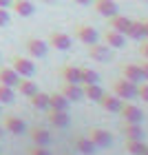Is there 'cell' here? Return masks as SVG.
Listing matches in <instances>:
<instances>
[{
    "label": "cell",
    "instance_id": "obj_26",
    "mask_svg": "<svg viewBox=\"0 0 148 155\" xmlns=\"http://www.w3.org/2000/svg\"><path fill=\"white\" fill-rule=\"evenodd\" d=\"M29 104L38 111H47L49 109V93H42V91H36L31 97H29Z\"/></svg>",
    "mask_w": 148,
    "mask_h": 155
},
{
    "label": "cell",
    "instance_id": "obj_16",
    "mask_svg": "<svg viewBox=\"0 0 148 155\" xmlns=\"http://www.w3.org/2000/svg\"><path fill=\"white\" fill-rule=\"evenodd\" d=\"M29 135H31V142L38 144V146H49L51 144V133H49L44 126H33V129H29Z\"/></svg>",
    "mask_w": 148,
    "mask_h": 155
},
{
    "label": "cell",
    "instance_id": "obj_24",
    "mask_svg": "<svg viewBox=\"0 0 148 155\" xmlns=\"http://www.w3.org/2000/svg\"><path fill=\"white\" fill-rule=\"evenodd\" d=\"M16 91H18L20 95H24V97H31L38 91V84L33 82L31 78H20V82L16 84Z\"/></svg>",
    "mask_w": 148,
    "mask_h": 155
},
{
    "label": "cell",
    "instance_id": "obj_5",
    "mask_svg": "<svg viewBox=\"0 0 148 155\" xmlns=\"http://www.w3.org/2000/svg\"><path fill=\"white\" fill-rule=\"evenodd\" d=\"M11 67L16 69V73L20 78H31L36 73V64H33L31 58H24V55H13L11 58Z\"/></svg>",
    "mask_w": 148,
    "mask_h": 155
},
{
    "label": "cell",
    "instance_id": "obj_25",
    "mask_svg": "<svg viewBox=\"0 0 148 155\" xmlns=\"http://www.w3.org/2000/svg\"><path fill=\"white\" fill-rule=\"evenodd\" d=\"M82 91H84V97L91 102H97L104 93V89L100 87V82H93V84H82Z\"/></svg>",
    "mask_w": 148,
    "mask_h": 155
},
{
    "label": "cell",
    "instance_id": "obj_38",
    "mask_svg": "<svg viewBox=\"0 0 148 155\" xmlns=\"http://www.w3.org/2000/svg\"><path fill=\"white\" fill-rule=\"evenodd\" d=\"M0 7H5V9H9V7H11V0H0Z\"/></svg>",
    "mask_w": 148,
    "mask_h": 155
},
{
    "label": "cell",
    "instance_id": "obj_4",
    "mask_svg": "<svg viewBox=\"0 0 148 155\" xmlns=\"http://www.w3.org/2000/svg\"><path fill=\"white\" fill-rule=\"evenodd\" d=\"M47 45L51 49H58V51H69L71 45H73V38L66 31H51L49 38H47Z\"/></svg>",
    "mask_w": 148,
    "mask_h": 155
},
{
    "label": "cell",
    "instance_id": "obj_41",
    "mask_svg": "<svg viewBox=\"0 0 148 155\" xmlns=\"http://www.w3.org/2000/svg\"><path fill=\"white\" fill-rule=\"evenodd\" d=\"M0 115H2V104H0Z\"/></svg>",
    "mask_w": 148,
    "mask_h": 155
},
{
    "label": "cell",
    "instance_id": "obj_29",
    "mask_svg": "<svg viewBox=\"0 0 148 155\" xmlns=\"http://www.w3.org/2000/svg\"><path fill=\"white\" fill-rule=\"evenodd\" d=\"M16 102V89L0 84V104H13Z\"/></svg>",
    "mask_w": 148,
    "mask_h": 155
},
{
    "label": "cell",
    "instance_id": "obj_1",
    "mask_svg": "<svg viewBox=\"0 0 148 155\" xmlns=\"http://www.w3.org/2000/svg\"><path fill=\"white\" fill-rule=\"evenodd\" d=\"M111 91L122 100H135L137 97V84L126 80V78H117V80L111 82Z\"/></svg>",
    "mask_w": 148,
    "mask_h": 155
},
{
    "label": "cell",
    "instance_id": "obj_23",
    "mask_svg": "<svg viewBox=\"0 0 148 155\" xmlns=\"http://www.w3.org/2000/svg\"><path fill=\"white\" fill-rule=\"evenodd\" d=\"M69 102L64 95L60 93V91H53V93H49V109H55V111H69Z\"/></svg>",
    "mask_w": 148,
    "mask_h": 155
},
{
    "label": "cell",
    "instance_id": "obj_35",
    "mask_svg": "<svg viewBox=\"0 0 148 155\" xmlns=\"http://www.w3.org/2000/svg\"><path fill=\"white\" fill-rule=\"evenodd\" d=\"M139 67H142V73H144V80H148V60H144V62H142V64H139Z\"/></svg>",
    "mask_w": 148,
    "mask_h": 155
},
{
    "label": "cell",
    "instance_id": "obj_12",
    "mask_svg": "<svg viewBox=\"0 0 148 155\" xmlns=\"http://www.w3.org/2000/svg\"><path fill=\"white\" fill-rule=\"evenodd\" d=\"M24 49H27V53H29L31 58H44L47 51H49V45L40 38H29L24 42Z\"/></svg>",
    "mask_w": 148,
    "mask_h": 155
},
{
    "label": "cell",
    "instance_id": "obj_9",
    "mask_svg": "<svg viewBox=\"0 0 148 155\" xmlns=\"http://www.w3.org/2000/svg\"><path fill=\"white\" fill-rule=\"evenodd\" d=\"M2 129L7 131V133H11V135H20V133H24L27 131V124L22 122V120H20L18 115H2Z\"/></svg>",
    "mask_w": 148,
    "mask_h": 155
},
{
    "label": "cell",
    "instance_id": "obj_39",
    "mask_svg": "<svg viewBox=\"0 0 148 155\" xmlns=\"http://www.w3.org/2000/svg\"><path fill=\"white\" fill-rule=\"evenodd\" d=\"M2 131H5V129H2V124H0V137H2Z\"/></svg>",
    "mask_w": 148,
    "mask_h": 155
},
{
    "label": "cell",
    "instance_id": "obj_3",
    "mask_svg": "<svg viewBox=\"0 0 148 155\" xmlns=\"http://www.w3.org/2000/svg\"><path fill=\"white\" fill-rule=\"evenodd\" d=\"M86 137L95 144V149H108L113 144V135L106 129H100V126H93V129L86 131Z\"/></svg>",
    "mask_w": 148,
    "mask_h": 155
},
{
    "label": "cell",
    "instance_id": "obj_19",
    "mask_svg": "<svg viewBox=\"0 0 148 155\" xmlns=\"http://www.w3.org/2000/svg\"><path fill=\"white\" fill-rule=\"evenodd\" d=\"M47 120H49V124H53V126H55V129H64V126H69V113H66V111L49 109Z\"/></svg>",
    "mask_w": 148,
    "mask_h": 155
},
{
    "label": "cell",
    "instance_id": "obj_14",
    "mask_svg": "<svg viewBox=\"0 0 148 155\" xmlns=\"http://www.w3.org/2000/svg\"><path fill=\"white\" fill-rule=\"evenodd\" d=\"M122 133L126 140H144L142 122H122Z\"/></svg>",
    "mask_w": 148,
    "mask_h": 155
},
{
    "label": "cell",
    "instance_id": "obj_40",
    "mask_svg": "<svg viewBox=\"0 0 148 155\" xmlns=\"http://www.w3.org/2000/svg\"><path fill=\"white\" fill-rule=\"evenodd\" d=\"M142 155H148V146H146V149H144V153H142Z\"/></svg>",
    "mask_w": 148,
    "mask_h": 155
},
{
    "label": "cell",
    "instance_id": "obj_11",
    "mask_svg": "<svg viewBox=\"0 0 148 155\" xmlns=\"http://www.w3.org/2000/svg\"><path fill=\"white\" fill-rule=\"evenodd\" d=\"M119 73H122V78H126V80H130V82H144V73H142V67L135 64V62H124L122 67H119Z\"/></svg>",
    "mask_w": 148,
    "mask_h": 155
},
{
    "label": "cell",
    "instance_id": "obj_30",
    "mask_svg": "<svg viewBox=\"0 0 148 155\" xmlns=\"http://www.w3.org/2000/svg\"><path fill=\"white\" fill-rule=\"evenodd\" d=\"M126 153L128 155H142L144 149H146V144H144V140H126Z\"/></svg>",
    "mask_w": 148,
    "mask_h": 155
},
{
    "label": "cell",
    "instance_id": "obj_37",
    "mask_svg": "<svg viewBox=\"0 0 148 155\" xmlns=\"http://www.w3.org/2000/svg\"><path fill=\"white\" fill-rule=\"evenodd\" d=\"M75 5H80V7H88L91 2H93V0H73Z\"/></svg>",
    "mask_w": 148,
    "mask_h": 155
},
{
    "label": "cell",
    "instance_id": "obj_15",
    "mask_svg": "<svg viewBox=\"0 0 148 155\" xmlns=\"http://www.w3.org/2000/svg\"><path fill=\"white\" fill-rule=\"evenodd\" d=\"M102 40H104V45H108L111 49H119V47H124V42H126V36L122 31H115V29H106L102 33Z\"/></svg>",
    "mask_w": 148,
    "mask_h": 155
},
{
    "label": "cell",
    "instance_id": "obj_27",
    "mask_svg": "<svg viewBox=\"0 0 148 155\" xmlns=\"http://www.w3.org/2000/svg\"><path fill=\"white\" fill-rule=\"evenodd\" d=\"M93 82H100L97 71H93L91 67H80V84H93Z\"/></svg>",
    "mask_w": 148,
    "mask_h": 155
},
{
    "label": "cell",
    "instance_id": "obj_22",
    "mask_svg": "<svg viewBox=\"0 0 148 155\" xmlns=\"http://www.w3.org/2000/svg\"><path fill=\"white\" fill-rule=\"evenodd\" d=\"M60 78L64 82L80 84V67H75V64H62L60 67Z\"/></svg>",
    "mask_w": 148,
    "mask_h": 155
},
{
    "label": "cell",
    "instance_id": "obj_7",
    "mask_svg": "<svg viewBox=\"0 0 148 155\" xmlns=\"http://www.w3.org/2000/svg\"><path fill=\"white\" fill-rule=\"evenodd\" d=\"M119 115H122L124 122H142L144 120V111L137 107L135 102H128L126 100L122 104V109H119Z\"/></svg>",
    "mask_w": 148,
    "mask_h": 155
},
{
    "label": "cell",
    "instance_id": "obj_33",
    "mask_svg": "<svg viewBox=\"0 0 148 155\" xmlns=\"http://www.w3.org/2000/svg\"><path fill=\"white\" fill-rule=\"evenodd\" d=\"M9 20H11L9 11H7L5 7H0V27H7V25H9Z\"/></svg>",
    "mask_w": 148,
    "mask_h": 155
},
{
    "label": "cell",
    "instance_id": "obj_6",
    "mask_svg": "<svg viewBox=\"0 0 148 155\" xmlns=\"http://www.w3.org/2000/svg\"><path fill=\"white\" fill-rule=\"evenodd\" d=\"M60 93L66 97L69 102H82L84 100V91H82V84H75V82H64L62 80L60 84Z\"/></svg>",
    "mask_w": 148,
    "mask_h": 155
},
{
    "label": "cell",
    "instance_id": "obj_8",
    "mask_svg": "<svg viewBox=\"0 0 148 155\" xmlns=\"http://www.w3.org/2000/svg\"><path fill=\"white\" fill-rule=\"evenodd\" d=\"M88 55H91V60H95V62H111L113 60L111 47L108 45H100V42L88 45Z\"/></svg>",
    "mask_w": 148,
    "mask_h": 155
},
{
    "label": "cell",
    "instance_id": "obj_10",
    "mask_svg": "<svg viewBox=\"0 0 148 155\" xmlns=\"http://www.w3.org/2000/svg\"><path fill=\"white\" fill-rule=\"evenodd\" d=\"M97 104H100L104 111H108V113H119V109H122L124 100H122V97H117L115 93H106V91H104L102 97L97 100Z\"/></svg>",
    "mask_w": 148,
    "mask_h": 155
},
{
    "label": "cell",
    "instance_id": "obj_2",
    "mask_svg": "<svg viewBox=\"0 0 148 155\" xmlns=\"http://www.w3.org/2000/svg\"><path fill=\"white\" fill-rule=\"evenodd\" d=\"M73 36L77 38V40H80L82 42V45H93V42H97V40H100V31H97L95 29V27H91V25H75L73 27Z\"/></svg>",
    "mask_w": 148,
    "mask_h": 155
},
{
    "label": "cell",
    "instance_id": "obj_31",
    "mask_svg": "<svg viewBox=\"0 0 148 155\" xmlns=\"http://www.w3.org/2000/svg\"><path fill=\"white\" fill-rule=\"evenodd\" d=\"M27 155H51V153H49L47 146H38V144H33L31 149L27 151Z\"/></svg>",
    "mask_w": 148,
    "mask_h": 155
},
{
    "label": "cell",
    "instance_id": "obj_43",
    "mask_svg": "<svg viewBox=\"0 0 148 155\" xmlns=\"http://www.w3.org/2000/svg\"><path fill=\"white\" fill-rule=\"evenodd\" d=\"M69 155H71V153H69Z\"/></svg>",
    "mask_w": 148,
    "mask_h": 155
},
{
    "label": "cell",
    "instance_id": "obj_34",
    "mask_svg": "<svg viewBox=\"0 0 148 155\" xmlns=\"http://www.w3.org/2000/svg\"><path fill=\"white\" fill-rule=\"evenodd\" d=\"M139 55H142L144 60H148V38H144L142 45H139Z\"/></svg>",
    "mask_w": 148,
    "mask_h": 155
},
{
    "label": "cell",
    "instance_id": "obj_36",
    "mask_svg": "<svg viewBox=\"0 0 148 155\" xmlns=\"http://www.w3.org/2000/svg\"><path fill=\"white\" fill-rule=\"evenodd\" d=\"M142 27H144V38H148V18H142Z\"/></svg>",
    "mask_w": 148,
    "mask_h": 155
},
{
    "label": "cell",
    "instance_id": "obj_28",
    "mask_svg": "<svg viewBox=\"0 0 148 155\" xmlns=\"http://www.w3.org/2000/svg\"><path fill=\"white\" fill-rule=\"evenodd\" d=\"M126 38L130 40H144V27H142V20H133L128 31H126Z\"/></svg>",
    "mask_w": 148,
    "mask_h": 155
},
{
    "label": "cell",
    "instance_id": "obj_18",
    "mask_svg": "<svg viewBox=\"0 0 148 155\" xmlns=\"http://www.w3.org/2000/svg\"><path fill=\"white\" fill-rule=\"evenodd\" d=\"M73 149L80 153V155H93V153H95V144L91 142L86 135H75V140H73Z\"/></svg>",
    "mask_w": 148,
    "mask_h": 155
},
{
    "label": "cell",
    "instance_id": "obj_32",
    "mask_svg": "<svg viewBox=\"0 0 148 155\" xmlns=\"http://www.w3.org/2000/svg\"><path fill=\"white\" fill-rule=\"evenodd\" d=\"M137 97L144 100V102H148V84H142V82L137 84Z\"/></svg>",
    "mask_w": 148,
    "mask_h": 155
},
{
    "label": "cell",
    "instance_id": "obj_13",
    "mask_svg": "<svg viewBox=\"0 0 148 155\" xmlns=\"http://www.w3.org/2000/svg\"><path fill=\"white\" fill-rule=\"evenodd\" d=\"M93 9H95V13H100L104 18H111L115 13H119V7L115 0H93Z\"/></svg>",
    "mask_w": 148,
    "mask_h": 155
},
{
    "label": "cell",
    "instance_id": "obj_21",
    "mask_svg": "<svg viewBox=\"0 0 148 155\" xmlns=\"http://www.w3.org/2000/svg\"><path fill=\"white\" fill-rule=\"evenodd\" d=\"M130 22H133V20L126 18V16H122V13H115V16L108 18V27H111V29H115V31H122L124 36H126V31H128Z\"/></svg>",
    "mask_w": 148,
    "mask_h": 155
},
{
    "label": "cell",
    "instance_id": "obj_17",
    "mask_svg": "<svg viewBox=\"0 0 148 155\" xmlns=\"http://www.w3.org/2000/svg\"><path fill=\"white\" fill-rule=\"evenodd\" d=\"M9 9H13V13H18V16H22V18H29V16H33V11H36V5H33L31 0H11Z\"/></svg>",
    "mask_w": 148,
    "mask_h": 155
},
{
    "label": "cell",
    "instance_id": "obj_20",
    "mask_svg": "<svg viewBox=\"0 0 148 155\" xmlns=\"http://www.w3.org/2000/svg\"><path fill=\"white\" fill-rule=\"evenodd\" d=\"M20 82V75L16 73L13 67H0V84H7V87H13Z\"/></svg>",
    "mask_w": 148,
    "mask_h": 155
},
{
    "label": "cell",
    "instance_id": "obj_42",
    "mask_svg": "<svg viewBox=\"0 0 148 155\" xmlns=\"http://www.w3.org/2000/svg\"><path fill=\"white\" fill-rule=\"evenodd\" d=\"M144 2H148V0H144Z\"/></svg>",
    "mask_w": 148,
    "mask_h": 155
}]
</instances>
